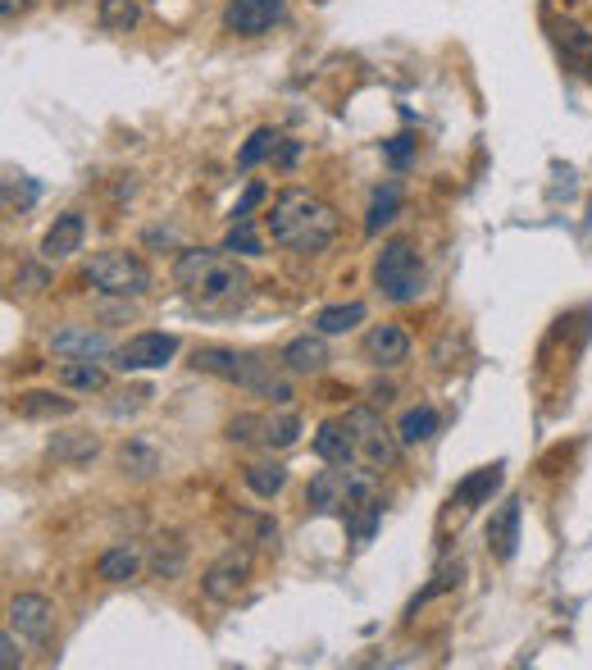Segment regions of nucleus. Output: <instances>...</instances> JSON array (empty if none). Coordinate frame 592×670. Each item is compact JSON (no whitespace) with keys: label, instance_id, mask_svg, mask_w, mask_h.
Returning <instances> with one entry per match:
<instances>
[{"label":"nucleus","instance_id":"nucleus-1","mask_svg":"<svg viewBox=\"0 0 592 670\" xmlns=\"http://www.w3.org/2000/svg\"><path fill=\"white\" fill-rule=\"evenodd\" d=\"M265 228L278 247L296 252V256H319L337 243V233H342V219L328 201H319L315 191L306 187H283L274 206L265 210Z\"/></svg>","mask_w":592,"mask_h":670},{"label":"nucleus","instance_id":"nucleus-2","mask_svg":"<svg viewBox=\"0 0 592 670\" xmlns=\"http://www.w3.org/2000/svg\"><path fill=\"white\" fill-rule=\"evenodd\" d=\"M174 283L196 311H233L251 293V278L237 265V256H215V252H178L174 260Z\"/></svg>","mask_w":592,"mask_h":670},{"label":"nucleus","instance_id":"nucleus-3","mask_svg":"<svg viewBox=\"0 0 592 670\" xmlns=\"http://www.w3.org/2000/svg\"><path fill=\"white\" fill-rule=\"evenodd\" d=\"M424 260L420 252L406 243V237H392V243H383V252L374 256V287L378 297L392 302V306H411L424 297Z\"/></svg>","mask_w":592,"mask_h":670},{"label":"nucleus","instance_id":"nucleus-4","mask_svg":"<svg viewBox=\"0 0 592 670\" xmlns=\"http://www.w3.org/2000/svg\"><path fill=\"white\" fill-rule=\"evenodd\" d=\"M87 283L96 287V293L106 297H146L151 293V269H146V260L137 252H124V247H110V252H96L87 260Z\"/></svg>","mask_w":592,"mask_h":670},{"label":"nucleus","instance_id":"nucleus-5","mask_svg":"<svg viewBox=\"0 0 592 670\" xmlns=\"http://www.w3.org/2000/svg\"><path fill=\"white\" fill-rule=\"evenodd\" d=\"M191 365L201 374H215L233 388H246V393H265L269 388V361L265 356H251V352H233V347H196L191 352Z\"/></svg>","mask_w":592,"mask_h":670},{"label":"nucleus","instance_id":"nucleus-6","mask_svg":"<svg viewBox=\"0 0 592 670\" xmlns=\"http://www.w3.org/2000/svg\"><path fill=\"white\" fill-rule=\"evenodd\" d=\"M347 428H352V439H356V461L361 465H369L374 474L397 465L402 439H397V428L383 424V415L374 406H352L347 411Z\"/></svg>","mask_w":592,"mask_h":670},{"label":"nucleus","instance_id":"nucleus-7","mask_svg":"<svg viewBox=\"0 0 592 670\" xmlns=\"http://www.w3.org/2000/svg\"><path fill=\"white\" fill-rule=\"evenodd\" d=\"M178 356L174 333H132L124 347H115V370L137 374V370H165Z\"/></svg>","mask_w":592,"mask_h":670},{"label":"nucleus","instance_id":"nucleus-8","mask_svg":"<svg viewBox=\"0 0 592 670\" xmlns=\"http://www.w3.org/2000/svg\"><path fill=\"white\" fill-rule=\"evenodd\" d=\"M246 580H251V556L237 552V548H228L224 556H215V561L206 565L201 593H206L210 602H237L241 589H246Z\"/></svg>","mask_w":592,"mask_h":670},{"label":"nucleus","instance_id":"nucleus-9","mask_svg":"<svg viewBox=\"0 0 592 670\" xmlns=\"http://www.w3.org/2000/svg\"><path fill=\"white\" fill-rule=\"evenodd\" d=\"M6 615H10V625L28 643H46L56 634V607H51V598H41V593H14Z\"/></svg>","mask_w":592,"mask_h":670},{"label":"nucleus","instance_id":"nucleus-10","mask_svg":"<svg viewBox=\"0 0 592 670\" xmlns=\"http://www.w3.org/2000/svg\"><path fill=\"white\" fill-rule=\"evenodd\" d=\"M283 19V0H228L224 6V32L233 37H265Z\"/></svg>","mask_w":592,"mask_h":670},{"label":"nucleus","instance_id":"nucleus-11","mask_svg":"<svg viewBox=\"0 0 592 670\" xmlns=\"http://www.w3.org/2000/svg\"><path fill=\"white\" fill-rule=\"evenodd\" d=\"M361 352H365V361L378 365V370H397V365L411 361L415 347H411V333H406L402 324H374V328L365 333Z\"/></svg>","mask_w":592,"mask_h":670},{"label":"nucleus","instance_id":"nucleus-12","mask_svg":"<svg viewBox=\"0 0 592 670\" xmlns=\"http://www.w3.org/2000/svg\"><path fill=\"white\" fill-rule=\"evenodd\" d=\"M520 520H524V502L520 497H506L497 506V515L487 520V552L497 561H511L515 548H520Z\"/></svg>","mask_w":592,"mask_h":670},{"label":"nucleus","instance_id":"nucleus-13","mask_svg":"<svg viewBox=\"0 0 592 670\" xmlns=\"http://www.w3.org/2000/svg\"><path fill=\"white\" fill-rule=\"evenodd\" d=\"M82 237H87L82 210H65L41 237V260H69L73 252H82Z\"/></svg>","mask_w":592,"mask_h":670},{"label":"nucleus","instance_id":"nucleus-14","mask_svg":"<svg viewBox=\"0 0 592 670\" xmlns=\"http://www.w3.org/2000/svg\"><path fill=\"white\" fill-rule=\"evenodd\" d=\"M46 456H51L56 465H91L96 456H101V439L96 434H82V428H65V434H56L51 443H46Z\"/></svg>","mask_w":592,"mask_h":670},{"label":"nucleus","instance_id":"nucleus-15","mask_svg":"<svg viewBox=\"0 0 592 670\" xmlns=\"http://www.w3.org/2000/svg\"><path fill=\"white\" fill-rule=\"evenodd\" d=\"M10 411L19 420H69L78 411V402L65 397V393H51V388H32V393H19L10 402Z\"/></svg>","mask_w":592,"mask_h":670},{"label":"nucleus","instance_id":"nucleus-16","mask_svg":"<svg viewBox=\"0 0 592 670\" xmlns=\"http://www.w3.org/2000/svg\"><path fill=\"white\" fill-rule=\"evenodd\" d=\"M315 456L324 465H352L356 461V439H352L347 420H324L315 428Z\"/></svg>","mask_w":592,"mask_h":670},{"label":"nucleus","instance_id":"nucleus-17","mask_svg":"<svg viewBox=\"0 0 592 670\" xmlns=\"http://www.w3.org/2000/svg\"><path fill=\"white\" fill-rule=\"evenodd\" d=\"M51 347L65 361H101V356H110V338H106V333H96V328H60L51 338Z\"/></svg>","mask_w":592,"mask_h":670},{"label":"nucleus","instance_id":"nucleus-18","mask_svg":"<svg viewBox=\"0 0 592 670\" xmlns=\"http://www.w3.org/2000/svg\"><path fill=\"white\" fill-rule=\"evenodd\" d=\"M497 489H502V461H497V465H483V470H474V474H465L461 484H456V493H452V506L474 511V506L492 502V493H497Z\"/></svg>","mask_w":592,"mask_h":670},{"label":"nucleus","instance_id":"nucleus-19","mask_svg":"<svg viewBox=\"0 0 592 670\" xmlns=\"http://www.w3.org/2000/svg\"><path fill=\"white\" fill-rule=\"evenodd\" d=\"M141 548L137 543H115L101 552V561H96V580H106V584H128L137 580V570H141Z\"/></svg>","mask_w":592,"mask_h":670},{"label":"nucleus","instance_id":"nucleus-20","mask_svg":"<svg viewBox=\"0 0 592 670\" xmlns=\"http://www.w3.org/2000/svg\"><path fill=\"white\" fill-rule=\"evenodd\" d=\"M283 365H287L292 374H319V370L328 365L324 333L315 328V333H302V338H292V343L283 347Z\"/></svg>","mask_w":592,"mask_h":670},{"label":"nucleus","instance_id":"nucleus-21","mask_svg":"<svg viewBox=\"0 0 592 670\" xmlns=\"http://www.w3.org/2000/svg\"><path fill=\"white\" fill-rule=\"evenodd\" d=\"M56 378H60V388H69V393H106V383H110V374L96 361H60Z\"/></svg>","mask_w":592,"mask_h":670},{"label":"nucleus","instance_id":"nucleus-22","mask_svg":"<svg viewBox=\"0 0 592 670\" xmlns=\"http://www.w3.org/2000/svg\"><path fill=\"white\" fill-rule=\"evenodd\" d=\"M556 46H561V56H565L570 69L592 78V32L583 23H561L556 28Z\"/></svg>","mask_w":592,"mask_h":670},{"label":"nucleus","instance_id":"nucleus-23","mask_svg":"<svg viewBox=\"0 0 592 670\" xmlns=\"http://www.w3.org/2000/svg\"><path fill=\"white\" fill-rule=\"evenodd\" d=\"M442 428V415H437V406H411L402 420H397V439H402V447H420V443H428L433 434Z\"/></svg>","mask_w":592,"mask_h":670},{"label":"nucleus","instance_id":"nucleus-24","mask_svg":"<svg viewBox=\"0 0 592 670\" xmlns=\"http://www.w3.org/2000/svg\"><path fill=\"white\" fill-rule=\"evenodd\" d=\"M241 479H246V489H251L256 497H278L283 489H287V465L283 461H251L241 470Z\"/></svg>","mask_w":592,"mask_h":670},{"label":"nucleus","instance_id":"nucleus-25","mask_svg":"<svg viewBox=\"0 0 592 670\" xmlns=\"http://www.w3.org/2000/svg\"><path fill=\"white\" fill-rule=\"evenodd\" d=\"M397 210H402V187H397V183L374 187V197H369V215H365V233H369V237H378L392 219H397Z\"/></svg>","mask_w":592,"mask_h":670},{"label":"nucleus","instance_id":"nucleus-26","mask_svg":"<svg viewBox=\"0 0 592 670\" xmlns=\"http://www.w3.org/2000/svg\"><path fill=\"white\" fill-rule=\"evenodd\" d=\"M365 302H337V306H324L315 315V328L324 333V338H337V333H352L356 324H365Z\"/></svg>","mask_w":592,"mask_h":670},{"label":"nucleus","instance_id":"nucleus-27","mask_svg":"<svg viewBox=\"0 0 592 670\" xmlns=\"http://www.w3.org/2000/svg\"><path fill=\"white\" fill-rule=\"evenodd\" d=\"M296 439H302V415H296V411H278V415H265L260 443H265L269 452H283V447H292Z\"/></svg>","mask_w":592,"mask_h":670},{"label":"nucleus","instance_id":"nucleus-28","mask_svg":"<svg viewBox=\"0 0 592 670\" xmlns=\"http://www.w3.org/2000/svg\"><path fill=\"white\" fill-rule=\"evenodd\" d=\"M119 465H124V474H132V479H151V474L160 470V452H156L151 443H141V439H128V443L119 447Z\"/></svg>","mask_w":592,"mask_h":670},{"label":"nucleus","instance_id":"nucleus-29","mask_svg":"<svg viewBox=\"0 0 592 670\" xmlns=\"http://www.w3.org/2000/svg\"><path fill=\"white\" fill-rule=\"evenodd\" d=\"M182 565H187V548L178 539H160L151 548V574H156V580H178Z\"/></svg>","mask_w":592,"mask_h":670},{"label":"nucleus","instance_id":"nucleus-30","mask_svg":"<svg viewBox=\"0 0 592 670\" xmlns=\"http://www.w3.org/2000/svg\"><path fill=\"white\" fill-rule=\"evenodd\" d=\"M106 32H132L137 19H141V6L137 0H101V10H96Z\"/></svg>","mask_w":592,"mask_h":670},{"label":"nucleus","instance_id":"nucleus-31","mask_svg":"<svg viewBox=\"0 0 592 670\" xmlns=\"http://www.w3.org/2000/svg\"><path fill=\"white\" fill-rule=\"evenodd\" d=\"M224 252H228V256H246V260L265 256V243H260V233L251 228V219H233V228H228V237H224Z\"/></svg>","mask_w":592,"mask_h":670},{"label":"nucleus","instance_id":"nucleus-32","mask_svg":"<svg viewBox=\"0 0 592 670\" xmlns=\"http://www.w3.org/2000/svg\"><path fill=\"white\" fill-rule=\"evenodd\" d=\"M278 151V132L274 128H256L251 137H246V147L237 151V169H256L260 160H269Z\"/></svg>","mask_w":592,"mask_h":670},{"label":"nucleus","instance_id":"nucleus-33","mask_svg":"<svg viewBox=\"0 0 592 670\" xmlns=\"http://www.w3.org/2000/svg\"><path fill=\"white\" fill-rule=\"evenodd\" d=\"M461 574H465V565H461V561H447V565H442V570L433 574V584H424V589L415 593V602H411V615H415L424 602H433V598H442V593H452V589L461 584Z\"/></svg>","mask_w":592,"mask_h":670},{"label":"nucleus","instance_id":"nucleus-34","mask_svg":"<svg viewBox=\"0 0 592 670\" xmlns=\"http://www.w3.org/2000/svg\"><path fill=\"white\" fill-rule=\"evenodd\" d=\"M260 428H265V415H233L224 439L237 443V447H251V443H260Z\"/></svg>","mask_w":592,"mask_h":670},{"label":"nucleus","instance_id":"nucleus-35","mask_svg":"<svg viewBox=\"0 0 592 670\" xmlns=\"http://www.w3.org/2000/svg\"><path fill=\"white\" fill-rule=\"evenodd\" d=\"M37 197H41V187H37V183H23L19 174H10V178H6V201H10V206L28 210Z\"/></svg>","mask_w":592,"mask_h":670},{"label":"nucleus","instance_id":"nucleus-36","mask_svg":"<svg viewBox=\"0 0 592 670\" xmlns=\"http://www.w3.org/2000/svg\"><path fill=\"white\" fill-rule=\"evenodd\" d=\"M411 151H415V141H411L406 132H402V137H392L387 147H383V156H387L392 169H406V165H411Z\"/></svg>","mask_w":592,"mask_h":670},{"label":"nucleus","instance_id":"nucleus-37","mask_svg":"<svg viewBox=\"0 0 592 670\" xmlns=\"http://www.w3.org/2000/svg\"><path fill=\"white\" fill-rule=\"evenodd\" d=\"M46 283H51V278H46V269H41V265H23V269L14 274V287H19V293H41Z\"/></svg>","mask_w":592,"mask_h":670},{"label":"nucleus","instance_id":"nucleus-38","mask_svg":"<svg viewBox=\"0 0 592 670\" xmlns=\"http://www.w3.org/2000/svg\"><path fill=\"white\" fill-rule=\"evenodd\" d=\"M260 201H265V187H260V183H251V187L241 191V201L233 206V219H251V210H256Z\"/></svg>","mask_w":592,"mask_h":670},{"label":"nucleus","instance_id":"nucleus-39","mask_svg":"<svg viewBox=\"0 0 592 670\" xmlns=\"http://www.w3.org/2000/svg\"><path fill=\"white\" fill-rule=\"evenodd\" d=\"M0 666H6V670H19V666H23V652H19V643H14V625L0 634Z\"/></svg>","mask_w":592,"mask_h":670},{"label":"nucleus","instance_id":"nucleus-40","mask_svg":"<svg viewBox=\"0 0 592 670\" xmlns=\"http://www.w3.org/2000/svg\"><path fill=\"white\" fill-rule=\"evenodd\" d=\"M28 6V0H0V14H6V23H14V14Z\"/></svg>","mask_w":592,"mask_h":670},{"label":"nucleus","instance_id":"nucleus-41","mask_svg":"<svg viewBox=\"0 0 592 670\" xmlns=\"http://www.w3.org/2000/svg\"><path fill=\"white\" fill-rule=\"evenodd\" d=\"M65 6H69V0H65Z\"/></svg>","mask_w":592,"mask_h":670}]
</instances>
